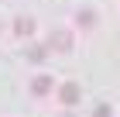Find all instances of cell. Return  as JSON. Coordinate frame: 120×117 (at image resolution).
<instances>
[{
    "mask_svg": "<svg viewBox=\"0 0 120 117\" xmlns=\"http://www.w3.org/2000/svg\"><path fill=\"white\" fill-rule=\"evenodd\" d=\"M65 117H72V114H65Z\"/></svg>",
    "mask_w": 120,
    "mask_h": 117,
    "instance_id": "5",
    "label": "cell"
},
{
    "mask_svg": "<svg viewBox=\"0 0 120 117\" xmlns=\"http://www.w3.org/2000/svg\"><path fill=\"white\" fill-rule=\"evenodd\" d=\"M75 100H79V86H75V83H65V86H62V103L72 107Z\"/></svg>",
    "mask_w": 120,
    "mask_h": 117,
    "instance_id": "1",
    "label": "cell"
},
{
    "mask_svg": "<svg viewBox=\"0 0 120 117\" xmlns=\"http://www.w3.org/2000/svg\"><path fill=\"white\" fill-rule=\"evenodd\" d=\"M52 45H58V52H65V48H69V35H65V31H55V35H52Z\"/></svg>",
    "mask_w": 120,
    "mask_h": 117,
    "instance_id": "2",
    "label": "cell"
},
{
    "mask_svg": "<svg viewBox=\"0 0 120 117\" xmlns=\"http://www.w3.org/2000/svg\"><path fill=\"white\" fill-rule=\"evenodd\" d=\"M31 28H34L31 21H21V24H17V31H21V35H31Z\"/></svg>",
    "mask_w": 120,
    "mask_h": 117,
    "instance_id": "4",
    "label": "cell"
},
{
    "mask_svg": "<svg viewBox=\"0 0 120 117\" xmlns=\"http://www.w3.org/2000/svg\"><path fill=\"white\" fill-rule=\"evenodd\" d=\"M52 90V79H48V76H38L34 79V93H48Z\"/></svg>",
    "mask_w": 120,
    "mask_h": 117,
    "instance_id": "3",
    "label": "cell"
}]
</instances>
